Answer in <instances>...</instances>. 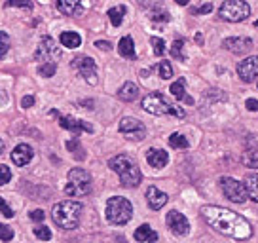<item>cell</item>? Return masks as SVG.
Segmentation results:
<instances>
[{"label": "cell", "instance_id": "cell-1", "mask_svg": "<svg viewBox=\"0 0 258 243\" xmlns=\"http://www.w3.org/2000/svg\"><path fill=\"white\" fill-rule=\"evenodd\" d=\"M203 220L215 228L217 232L234 237V239H249L252 235V226L245 217L237 215L234 211L226 209V207H218V205H205L202 207Z\"/></svg>", "mask_w": 258, "mask_h": 243}, {"label": "cell", "instance_id": "cell-2", "mask_svg": "<svg viewBox=\"0 0 258 243\" xmlns=\"http://www.w3.org/2000/svg\"><path fill=\"white\" fill-rule=\"evenodd\" d=\"M108 167L114 171V173H118V177H120V183L123 185L125 188H137L141 185V169H139V165L133 162V158H129L125 154H118L110 158V162H108Z\"/></svg>", "mask_w": 258, "mask_h": 243}, {"label": "cell", "instance_id": "cell-3", "mask_svg": "<svg viewBox=\"0 0 258 243\" xmlns=\"http://www.w3.org/2000/svg\"><path fill=\"white\" fill-rule=\"evenodd\" d=\"M82 211H84L82 203L67 200V202L53 205L51 219H53V222H55L57 226L63 228V230H74V228H78V224H80Z\"/></svg>", "mask_w": 258, "mask_h": 243}, {"label": "cell", "instance_id": "cell-4", "mask_svg": "<svg viewBox=\"0 0 258 243\" xmlns=\"http://www.w3.org/2000/svg\"><path fill=\"white\" fill-rule=\"evenodd\" d=\"M143 108L154 116H175V118H184L186 116L184 108L171 103L169 99L158 91H152L143 99Z\"/></svg>", "mask_w": 258, "mask_h": 243}, {"label": "cell", "instance_id": "cell-5", "mask_svg": "<svg viewBox=\"0 0 258 243\" xmlns=\"http://www.w3.org/2000/svg\"><path fill=\"white\" fill-rule=\"evenodd\" d=\"M106 220L110 224L116 226H123L127 224L131 217H133V205L127 198H121V196H114L106 202Z\"/></svg>", "mask_w": 258, "mask_h": 243}, {"label": "cell", "instance_id": "cell-6", "mask_svg": "<svg viewBox=\"0 0 258 243\" xmlns=\"http://www.w3.org/2000/svg\"><path fill=\"white\" fill-rule=\"evenodd\" d=\"M91 192V175L82 167L69 171V183L64 187V194L71 198H82Z\"/></svg>", "mask_w": 258, "mask_h": 243}, {"label": "cell", "instance_id": "cell-7", "mask_svg": "<svg viewBox=\"0 0 258 243\" xmlns=\"http://www.w3.org/2000/svg\"><path fill=\"white\" fill-rule=\"evenodd\" d=\"M218 16L230 23H239L250 16V6L245 0H224V4L218 8Z\"/></svg>", "mask_w": 258, "mask_h": 243}, {"label": "cell", "instance_id": "cell-8", "mask_svg": "<svg viewBox=\"0 0 258 243\" xmlns=\"http://www.w3.org/2000/svg\"><path fill=\"white\" fill-rule=\"evenodd\" d=\"M220 188H222V194L234 203H245L249 200L247 196V190H245V185L235 180L232 177H222L220 178Z\"/></svg>", "mask_w": 258, "mask_h": 243}, {"label": "cell", "instance_id": "cell-9", "mask_svg": "<svg viewBox=\"0 0 258 243\" xmlns=\"http://www.w3.org/2000/svg\"><path fill=\"white\" fill-rule=\"evenodd\" d=\"M59 57H61V49L57 46V42L51 36H44L34 51V59L42 63H55Z\"/></svg>", "mask_w": 258, "mask_h": 243}, {"label": "cell", "instance_id": "cell-10", "mask_svg": "<svg viewBox=\"0 0 258 243\" xmlns=\"http://www.w3.org/2000/svg\"><path fill=\"white\" fill-rule=\"evenodd\" d=\"M120 133L125 139H129V141H143L146 137V128L145 124L137 120V118L125 116L120 122Z\"/></svg>", "mask_w": 258, "mask_h": 243}, {"label": "cell", "instance_id": "cell-11", "mask_svg": "<svg viewBox=\"0 0 258 243\" xmlns=\"http://www.w3.org/2000/svg\"><path fill=\"white\" fill-rule=\"evenodd\" d=\"M71 65L80 73V76H84V80L89 82L91 86L97 84V63L88 55H78L73 59Z\"/></svg>", "mask_w": 258, "mask_h": 243}, {"label": "cell", "instance_id": "cell-12", "mask_svg": "<svg viewBox=\"0 0 258 243\" xmlns=\"http://www.w3.org/2000/svg\"><path fill=\"white\" fill-rule=\"evenodd\" d=\"M237 76L241 78L245 84H250L258 78V55H250L243 59L237 65Z\"/></svg>", "mask_w": 258, "mask_h": 243}, {"label": "cell", "instance_id": "cell-13", "mask_svg": "<svg viewBox=\"0 0 258 243\" xmlns=\"http://www.w3.org/2000/svg\"><path fill=\"white\" fill-rule=\"evenodd\" d=\"M165 222H167V226L171 228V232L175 235H186L190 232V222H188V219H186L182 213H178L175 209L167 213Z\"/></svg>", "mask_w": 258, "mask_h": 243}, {"label": "cell", "instance_id": "cell-14", "mask_svg": "<svg viewBox=\"0 0 258 243\" xmlns=\"http://www.w3.org/2000/svg\"><path fill=\"white\" fill-rule=\"evenodd\" d=\"M222 46L228 51L241 55V53H249L250 49H252V40H250L249 36H230V38H226L222 42Z\"/></svg>", "mask_w": 258, "mask_h": 243}, {"label": "cell", "instance_id": "cell-15", "mask_svg": "<svg viewBox=\"0 0 258 243\" xmlns=\"http://www.w3.org/2000/svg\"><path fill=\"white\" fill-rule=\"evenodd\" d=\"M57 118H59V126H61L63 130L73 131L74 135H78L80 131H88V133L93 131V128L89 126L88 122H84V120H76V118H71V116H61V114H57Z\"/></svg>", "mask_w": 258, "mask_h": 243}, {"label": "cell", "instance_id": "cell-16", "mask_svg": "<svg viewBox=\"0 0 258 243\" xmlns=\"http://www.w3.org/2000/svg\"><path fill=\"white\" fill-rule=\"evenodd\" d=\"M32 156H34V152H32V148L27 143H21V145H17L16 148H14V152H12V162L16 163V165H19V167H23V165H27V163L32 160Z\"/></svg>", "mask_w": 258, "mask_h": 243}, {"label": "cell", "instance_id": "cell-17", "mask_svg": "<svg viewBox=\"0 0 258 243\" xmlns=\"http://www.w3.org/2000/svg\"><path fill=\"white\" fill-rule=\"evenodd\" d=\"M167 194L165 192H161L160 188L156 187H148V190H146V202H148V205H150V209L154 211H160L165 203H167Z\"/></svg>", "mask_w": 258, "mask_h": 243}, {"label": "cell", "instance_id": "cell-18", "mask_svg": "<svg viewBox=\"0 0 258 243\" xmlns=\"http://www.w3.org/2000/svg\"><path fill=\"white\" fill-rule=\"evenodd\" d=\"M57 12L63 16H80L84 12L82 0H57L55 2Z\"/></svg>", "mask_w": 258, "mask_h": 243}, {"label": "cell", "instance_id": "cell-19", "mask_svg": "<svg viewBox=\"0 0 258 243\" xmlns=\"http://www.w3.org/2000/svg\"><path fill=\"white\" fill-rule=\"evenodd\" d=\"M146 162L150 163L152 167H156V169H161L169 162V154L165 150H160V148H150L146 152Z\"/></svg>", "mask_w": 258, "mask_h": 243}, {"label": "cell", "instance_id": "cell-20", "mask_svg": "<svg viewBox=\"0 0 258 243\" xmlns=\"http://www.w3.org/2000/svg\"><path fill=\"white\" fill-rule=\"evenodd\" d=\"M184 86H186V80H184V78H178L177 82H173V84H171V89H169L171 95H173L175 99H178V101H184L186 105H192L194 99L186 95Z\"/></svg>", "mask_w": 258, "mask_h": 243}, {"label": "cell", "instance_id": "cell-21", "mask_svg": "<svg viewBox=\"0 0 258 243\" xmlns=\"http://www.w3.org/2000/svg\"><path fill=\"white\" fill-rule=\"evenodd\" d=\"M245 190H247V196H249L252 202L258 203V173H247L245 175Z\"/></svg>", "mask_w": 258, "mask_h": 243}, {"label": "cell", "instance_id": "cell-22", "mask_svg": "<svg viewBox=\"0 0 258 243\" xmlns=\"http://www.w3.org/2000/svg\"><path fill=\"white\" fill-rule=\"evenodd\" d=\"M135 239L141 243H154V241H158V234H156V230L150 228L148 224H141V226L135 230Z\"/></svg>", "mask_w": 258, "mask_h": 243}, {"label": "cell", "instance_id": "cell-23", "mask_svg": "<svg viewBox=\"0 0 258 243\" xmlns=\"http://www.w3.org/2000/svg\"><path fill=\"white\" fill-rule=\"evenodd\" d=\"M118 97L121 101H125V103H131V101H135L139 97V88L137 84H133V82H125L120 89H118Z\"/></svg>", "mask_w": 258, "mask_h": 243}, {"label": "cell", "instance_id": "cell-24", "mask_svg": "<svg viewBox=\"0 0 258 243\" xmlns=\"http://www.w3.org/2000/svg\"><path fill=\"white\" fill-rule=\"evenodd\" d=\"M118 51H120L121 57L125 59H135L137 53H135V44H133V38L131 36H123L118 44Z\"/></svg>", "mask_w": 258, "mask_h": 243}, {"label": "cell", "instance_id": "cell-25", "mask_svg": "<svg viewBox=\"0 0 258 243\" xmlns=\"http://www.w3.org/2000/svg\"><path fill=\"white\" fill-rule=\"evenodd\" d=\"M59 42H61V46H64V48H78L82 44V38L78 33H73V31H64V33H61V36H59Z\"/></svg>", "mask_w": 258, "mask_h": 243}, {"label": "cell", "instance_id": "cell-26", "mask_svg": "<svg viewBox=\"0 0 258 243\" xmlns=\"http://www.w3.org/2000/svg\"><path fill=\"white\" fill-rule=\"evenodd\" d=\"M125 12H127L125 6H114V8L108 10V19H110V23H112L114 27H120L121 21H123Z\"/></svg>", "mask_w": 258, "mask_h": 243}, {"label": "cell", "instance_id": "cell-27", "mask_svg": "<svg viewBox=\"0 0 258 243\" xmlns=\"http://www.w3.org/2000/svg\"><path fill=\"white\" fill-rule=\"evenodd\" d=\"M241 162L247 165V167H256L258 169V148H249L245 150L241 156Z\"/></svg>", "mask_w": 258, "mask_h": 243}, {"label": "cell", "instance_id": "cell-28", "mask_svg": "<svg viewBox=\"0 0 258 243\" xmlns=\"http://www.w3.org/2000/svg\"><path fill=\"white\" fill-rule=\"evenodd\" d=\"M171 55L178 59V61H184L186 55H184V40L182 38H177V40L173 42V46H171Z\"/></svg>", "mask_w": 258, "mask_h": 243}, {"label": "cell", "instance_id": "cell-29", "mask_svg": "<svg viewBox=\"0 0 258 243\" xmlns=\"http://www.w3.org/2000/svg\"><path fill=\"white\" fill-rule=\"evenodd\" d=\"M156 71H158V74H160L163 80L173 78V67H171L169 61H160V63L156 65Z\"/></svg>", "mask_w": 258, "mask_h": 243}, {"label": "cell", "instance_id": "cell-30", "mask_svg": "<svg viewBox=\"0 0 258 243\" xmlns=\"http://www.w3.org/2000/svg\"><path fill=\"white\" fill-rule=\"evenodd\" d=\"M169 145L173 146V148H188L190 143H188V139H186L184 135H180V133H173V135L169 137Z\"/></svg>", "mask_w": 258, "mask_h": 243}, {"label": "cell", "instance_id": "cell-31", "mask_svg": "<svg viewBox=\"0 0 258 243\" xmlns=\"http://www.w3.org/2000/svg\"><path fill=\"white\" fill-rule=\"evenodd\" d=\"M67 148H69L71 152H74V158H76V160H84V158H86V154H84V148L80 146L78 139L69 141V143H67Z\"/></svg>", "mask_w": 258, "mask_h": 243}, {"label": "cell", "instance_id": "cell-32", "mask_svg": "<svg viewBox=\"0 0 258 243\" xmlns=\"http://www.w3.org/2000/svg\"><path fill=\"white\" fill-rule=\"evenodd\" d=\"M10 46H12V40H10L8 33L0 31V59H4V57H6Z\"/></svg>", "mask_w": 258, "mask_h": 243}, {"label": "cell", "instance_id": "cell-33", "mask_svg": "<svg viewBox=\"0 0 258 243\" xmlns=\"http://www.w3.org/2000/svg\"><path fill=\"white\" fill-rule=\"evenodd\" d=\"M150 19H152V21H169L171 16H169V12H167V10L154 8L152 12H150Z\"/></svg>", "mask_w": 258, "mask_h": 243}, {"label": "cell", "instance_id": "cell-34", "mask_svg": "<svg viewBox=\"0 0 258 243\" xmlns=\"http://www.w3.org/2000/svg\"><path fill=\"white\" fill-rule=\"evenodd\" d=\"M57 71V65L55 63H42L40 69H38V74L44 76V78H51Z\"/></svg>", "mask_w": 258, "mask_h": 243}, {"label": "cell", "instance_id": "cell-35", "mask_svg": "<svg viewBox=\"0 0 258 243\" xmlns=\"http://www.w3.org/2000/svg\"><path fill=\"white\" fill-rule=\"evenodd\" d=\"M6 8H25L31 12L32 10V0H8Z\"/></svg>", "mask_w": 258, "mask_h": 243}, {"label": "cell", "instance_id": "cell-36", "mask_svg": "<svg viewBox=\"0 0 258 243\" xmlns=\"http://www.w3.org/2000/svg\"><path fill=\"white\" fill-rule=\"evenodd\" d=\"M150 44H152L156 55H163V51H165V42L161 40V38H158V36H152V38H150Z\"/></svg>", "mask_w": 258, "mask_h": 243}, {"label": "cell", "instance_id": "cell-37", "mask_svg": "<svg viewBox=\"0 0 258 243\" xmlns=\"http://www.w3.org/2000/svg\"><path fill=\"white\" fill-rule=\"evenodd\" d=\"M34 235L42 239V241H49L51 239V232H49L48 226H36L34 228Z\"/></svg>", "mask_w": 258, "mask_h": 243}, {"label": "cell", "instance_id": "cell-38", "mask_svg": "<svg viewBox=\"0 0 258 243\" xmlns=\"http://www.w3.org/2000/svg\"><path fill=\"white\" fill-rule=\"evenodd\" d=\"M10 178H12V169H10L8 165H0V187L8 185Z\"/></svg>", "mask_w": 258, "mask_h": 243}, {"label": "cell", "instance_id": "cell-39", "mask_svg": "<svg viewBox=\"0 0 258 243\" xmlns=\"http://www.w3.org/2000/svg\"><path fill=\"white\" fill-rule=\"evenodd\" d=\"M0 239L2 241H12L14 239V230L6 224H0Z\"/></svg>", "mask_w": 258, "mask_h": 243}, {"label": "cell", "instance_id": "cell-40", "mask_svg": "<svg viewBox=\"0 0 258 243\" xmlns=\"http://www.w3.org/2000/svg\"><path fill=\"white\" fill-rule=\"evenodd\" d=\"M0 213H2L6 219H12V217L16 215V213H14V209H12L8 203H6V200H4V198H0Z\"/></svg>", "mask_w": 258, "mask_h": 243}, {"label": "cell", "instance_id": "cell-41", "mask_svg": "<svg viewBox=\"0 0 258 243\" xmlns=\"http://www.w3.org/2000/svg\"><path fill=\"white\" fill-rule=\"evenodd\" d=\"M211 10H213V6H211L209 2H205V4H202L200 8H194L192 14H194V16H202V14H209Z\"/></svg>", "mask_w": 258, "mask_h": 243}, {"label": "cell", "instance_id": "cell-42", "mask_svg": "<svg viewBox=\"0 0 258 243\" xmlns=\"http://www.w3.org/2000/svg\"><path fill=\"white\" fill-rule=\"evenodd\" d=\"M44 217H46V215H44V211L42 209H34L31 213V220H34V222H42Z\"/></svg>", "mask_w": 258, "mask_h": 243}, {"label": "cell", "instance_id": "cell-43", "mask_svg": "<svg viewBox=\"0 0 258 243\" xmlns=\"http://www.w3.org/2000/svg\"><path fill=\"white\" fill-rule=\"evenodd\" d=\"M245 106H247L249 110H252V112H258V99H247Z\"/></svg>", "mask_w": 258, "mask_h": 243}, {"label": "cell", "instance_id": "cell-44", "mask_svg": "<svg viewBox=\"0 0 258 243\" xmlns=\"http://www.w3.org/2000/svg\"><path fill=\"white\" fill-rule=\"evenodd\" d=\"M32 105H34V97H32V95H27V97L21 99V106H23V108H31Z\"/></svg>", "mask_w": 258, "mask_h": 243}, {"label": "cell", "instance_id": "cell-45", "mask_svg": "<svg viewBox=\"0 0 258 243\" xmlns=\"http://www.w3.org/2000/svg\"><path fill=\"white\" fill-rule=\"evenodd\" d=\"M95 46L99 49H105V51H110L112 49V46H110V42H106V40H97L95 42Z\"/></svg>", "mask_w": 258, "mask_h": 243}, {"label": "cell", "instance_id": "cell-46", "mask_svg": "<svg viewBox=\"0 0 258 243\" xmlns=\"http://www.w3.org/2000/svg\"><path fill=\"white\" fill-rule=\"evenodd\" d=\"M135 2H137L141 8H150L154 4V0H135Z\"/></svg>", "mask_w": 258, "mask_h": 243}, {"label": "cell", "instance_id": "cell-47", "mask_svg": "<svg viewBox=\"0 0 258 243\" xmlns=\"http://www.w3.org/2000/svg\"><path fill=\"white\" fill-rule=\"evenodd\" d=\"M8 103V95H6V91L0 88V106L2 105H6Z\"/></svg>", "mask_w": 258, "mask_h": 243}, {"label": "cell", "instance_id": "cell-48", "mask_svg": "<svg viewBox=\"0 0 258 243\" xmlns=\"http://www.w3.org/2000/svg\"><path fill=\"white\" fill-rule=\"evenodd\" d=\"M175 2H177L178 6H186V4H188V2H190V0H175Z\"/></svg>", "mask_w": 258, "mask_h": 243}, {"label": "cell", "instance_id": "cell-49", "mask_svg": "<svg viewBox=\"0 0 258 243\" xmlns=\"http://www.w3.org/2000/svg\"><path fill=\"white\" fill-rule=\"evenodd\" d=\"M4 152V143H2V139H0V154Z\"/></svg>", "mask_w": 258, "mask_h": 243}, {"label": "cell", "instance_id": "cell-50", "mask_svg": "<svg viewBox=\"0 0 258 243\" xmlns=\"http://www.w3.org/2000/svg\"><path fill=\"white\" fill-rule=\"evenodd\" d=\"M254 25H256V27H258V21H256V23H254Z\"/></svg>", "mask_w": 258, "mask_h": 243}]
</instances>
